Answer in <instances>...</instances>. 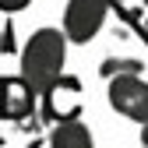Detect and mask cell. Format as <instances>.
<instances>
[{
    "label": "cell",
    "mask_w": 148,
    "mask_h": 148,
    "mask_svg": "<svg viewBox=\"0 0 148 148\" xmlns=\"http://www.w3.org/2000/svg\"><path fill=\"white\" fill-rule=\"evenodd\" d=\"M35 116L42 123H67V120H81V78L74 74H60L49 88L39 92V106Z\"/></svg>",
    "instance_id": "7a4b0ae2"
},
{
    "label": "cell",
    "mask_w": 148,
    "mask_h": 148,
    "mask_svg": "<svg viewBox=\"0 0 148 148\" xmlns=\"http://www.w3.org/2000/svg\"><path fill=\"white\" fill-rule=\"evenodd\" d=\"M0 148H4V131H0Z\"/></svg>",
    "instance_id": "8fae6325"
},
{
    "label": "cell",
    "mask_w": 148,
    "mask_h": 148,
    "mask_svg": "<svg viewBox=\"0 0 148 148\" xmlns=\"http://www.w3.org/2000/svg\"><path fill=\"white\" fill-rule=\"evenodd\" d=\"M141 148H148V123H141Z\"/></svg>",
    "instance_id": "30bf717a"
},
{
    "label": "cell",
    "mask_w": 148,
    "mask_h": 148,
    "mask_svg": "<svg viewBox=\"0 0 148 148\" xmlns=\"http://www.w3.org/2000/svg\"><path fill=\"white\" fill-rule=\"evenodd\" d=\"M67 39L60 28H35L25 46H21V78L28 81V88L39 95L42 88H49L53 81L64 74V64H67Z\"/></svg>",
    "instance_id": "6da1fadb"
},
{
    "label": "cell",
    "mask_w": 148,
    "mask_h": 148,
    "mask_svg": "<svg viewBox=\"0 0 148 148\" xmlns=\"http://www.w3.org/2000/svg\"><path fill=\"white\" fill-rule=\"evenodd\" d=\"M120 74H145V64L138 57H106L99 64V78H120Z\"/></svg>",
    "instance_id": "52a82bcc"
},
{
    "label": "cell",
    "mask_w": 148,
    "mask_h": 148,
    "mask_svg": "<svg viewBox=\"0 0 148 148\" xmlns=\"http://www.w3.org/2000/svg\"><path fill=\"white\" fill-rule=\"evenodd\" d=\"M49 148H95V138L85 120H67V123H53Z\"/></svg>",
    "instance_id": "8992f818"
},
{
    "label": "cell",
    "mask_w": 148,
    "mask_h": 148,
    "mask_svg": "<svg viewBox=\"0 0 148 148\" xmlns=\"http://www.w3.org/2000/svg\"><path fill=\"white\" fill-rule=\"evenodd\" d=\"M0 53L18 57V32H14V21H11V18L0 25Z\"/></svg>",
    "instance_id": "ba28073f"
},
{
    "label": "cell",
    "mask_w": 148,
    "mask_h": 148,
    "mask_svg": "<svg viewBox=\"0 0 148 148\" xmlns=\"http://www.w3.org/2000/svg\"><path fill=\"white\" fill-rule=\"evenodd\" d=\"M28 4H32V0H0V11H4V14H21Z\"/></svg>",
    "instance_id": "9c48e42d"
},
{
    "label": "cell",
    "mask_w": 148,
    "mask_h": 148,
    "mask_svg": "<svg viewBox=\"0 0 148 148\" xmlns=\"http://www.w3.org/2000/svg\"><path fill=\"white\" fill-rule=\"evenodd\" d=\"M106 18H109V0H67L60 32H64L67 42L88 46V42L102 32Z\"/></svg>",
    "instance_id": "3957f363"
},
{
    "label": "cell",
    "mask_w": 148,
    "mask_h": 148,
    "mask_svg": "<svg viewBox=\"0 0 148 148\" xmlns=\"http://www.w3.org/2000/svg\"><path fill=\"white\" fill-rule=\"evenodd\" d=\"M106 99L120 116L134 120V123H148V81L141 74H120L109 78L106 85Z\"/></svg>",
    "instance_id": "277c9868"
},
{
    "label": "cell",
    "mask_w": 148,
    "mask_h": 148,
    "mask_svg": "<svg viewBox=\"0 0 148 148\" xmlns=\"http://www.w3.org/2000/svg\"><path fill=\"white\" fill-rule=\"evenodd\" d=\"M35 106H39V95L28 88V81L21 74H4L0 78V120L25 123L35 116Z\"/></svg>",
    "instance_id": "5b68a950"
}]
</instances>
